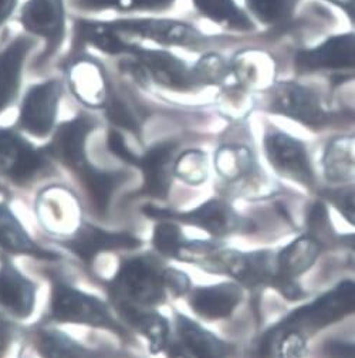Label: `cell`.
Here are the masks:
<instances>
[{"label":"cell","mask_w":355,"mask_h":358,"mask_svg":"<svg viewBox=\"0 0 355 358\" xmlns=\"http://www.w3.org/2000/svg\"><path fill=\"white\" fill-rule=\"evenodd\" d=\"M323 250V243L310 234L300 236L276 255L275 287L289 300L303 299L304 292L297 285V278L314 264Z\"/></svg>","instance_id":"obj_10"},{"label":"cell","mask_w":355,"mask_h":358,"mask_svg":"<svg viewBox=\"0 0 355 358\" xmlns=\"http://www.w3.org/2000/svg\"><path fill=\"white\" fill-rule=\"evenodd\" d=\"M129 56L140 63L148 83L152 81L175 93L196 92L191 66L173 53L164 49H145L138 44Z\"/></svg>","instance_id":"obj_12"},{"label":"cell","mask_w":355,"mask_h":358,"mask_svg":"<svg viewBox=\"0 0 355 358\" xmlns=\"http://www.w3.org/2000/svg\"><path fill=\"white\" fill-rule=\"evenodd\" d=\"M263 93L266 110L304 127L321 128L328 125L334 117L316 90L298 81H275Z\"/></svg>","instance_id":"obj_2"},{"label":"cell","mask_w":355,"mask_h":358,"mask_svg":"<svg viewBox=\"0 0 355 358\" xmlns=\"http://www.w3.org/2000/svg\"><path fill=\"white\" fill-rule=\"evenodd\" d=\"M338 242H340L342 246H345V248L351 249L352 252H355V234H349V235L340 236V238H338Z\"/></svg>","instance_id":"obj_42"},{"label":"cell","mask_w":355,"mask_h":358,"mask_svg":"<svg viewBox=\"0 0 355 358\" xmlns=\"http://www.w3.org/2000/svg\"><path fill=\"white\" fill-rule=\"evenodd\" d=\"M71 94L90 108H104L111 97V84L101 62L92 56L77 57L67 67Z\"/></svg>","instance_id":"obj_14"},{"label":"cell","mask_w":355,"mask_h":358,"mask_svg":"<svg viewBox=\"0 0 355 358\" xmlns=\"http://www.w3.org/2000/svg\"><path fill=\"white\" fill-rule=\"evenodd\" d=\"M195 10L209 22L228 30L247 33L256 29L250 16L235 0H191Z\"/></svg>","instance_id":"obj_25"},{"label":"cell","mask_w":355,"mask_h":358,"mask_svg":"<svg viewBox=\"0 0 355 358\" xmlns=\"http://www.w3.org/2000/svg\"><path fill=\"white\" fill-rule=\"evenodd\" d=\"M175 324L182 348L192 358H228L233 350L231 344L219 340L184 315H176Z\"/></svg>","instance_id":"obj_21"},{"label":"cell","mask_w":355,"mask_h":358,"mask_svg":"<svg viewBox=\"0 0 355 358\" xmlns=\"http://www.w3.org/2000/svg\"><path fill=\"white\" fill-rule=\"evenodd\" d=\"M232 76L243 88L266 90L275 83L276 67L272 57L261 50L247 49L231 60Z\"/></svg>","instance_id":"obj_22"},{"label":"cell","mask_w":355,"mask_h":358,"mask_svg":"<svg viewBox=\"0 0 355 358\" xmlns=\"http://www.w3.org/2000/svg\"><path fill=\"white\" fill-rule=\"evenodd\" d=\"M37 350L43 358H93L92 352L60 331H41Z\"/></svg>","instance_id":"obj_33"},{"label":"cell","mask_w":355,"mask_h":358,"mask_svg":"<svg viewBox=\"0 0 355 358\" xmlns=\"http://www.w3.org/2000/svg\"><path fill=\"white\" fill-rule=\"evenodd\" d=\"M144 212L151 217H161V219H171L182 222L185 225L196 227L215 238H224L232 235L239 231L242 227L240 216L236 210L224 199H210L196 209L184 213H175L171 210L157 209L148 206Z\"/></svg>","instance_id":"obj_13"},{"label":"cell","mask_w":355,"mask_h":358,"mask_svg":"<svg viewBox=\"0 0 355 358\" xmlns=\"http://www.w3.org/2000/svg\"><path fill=\"white\" fill-rule=\"evenodd\" d=\"M63 96V81L50 78L31 85L22 101L17 128L37 138L48 137L56 125L59 104Z\"/></svg>","instance_id":"obj_6"},{"label":"cell","mask_w":355,"mask_h":358,"mask_svg":"<svg viewBox=\"0 0 355 358\" xmlns=\"http://www.w3.org/2000/svg\"><path fill=\"white\" fill-rule=\"evenodd\" d=\"M175 148L173 143H161L151 147L140 158L137 166L144 173L143 194L158 199L166 198L173 175Z\"/></svg>","instance_id":"obj_17"},{"label":"cell","mask_w":355,"mask_h":358,"mask_svg":"<svg viewBox=\"0 0 355 358\" xmlns=\"http://www.w3.org/2000/svg\"><path fill=\"white\" fill-rule=\"evenodd\" d=\"M8 340H9V333L5 329V326L0 324V352H3V350L8 344Z\"/></svg>","instance_id":"obj_43"},{"label":"cell","mask_w":355,"mask_h":358,"mask_svg":"<svg viewBox=\"0 0 355 358\" xmlns=\"http://www.w3.org/2000/svg\"><path fill=\"white\" fill-rule=\"evenodd\" d=\"M175 5V0H77L75 6L81 10L119 13L132 12H165Z\"/></svg>","instance_id":"obj_31"},{"label":"cell","mask_w":355,"mask_h":358,"mask_svg":"<svg viewBox=\"0 0 355 358\" xmlns=\"http://www.w3.org/2000/svg\"><path fill=\"white\" fill-rule=\"evenodd\" d=\"M164 282L166 290H171L173 296H185L189 293L191 282L184 272L176 271V268H166L164 271Z\"/></svg>","instance_id":"obj_38"},{"label":"cell","mask_w":355,"mask_h":358,"mask_svg":"<svg viewBox=\"0 0 355 358\" xmlns=\"http://www.w3.org/2000/svg\"><path fill=\"white\" fill-rule=\"evenodd\" d=\"M173 175L189 185H201L208 179V158L201 150H187L173 162Z\"/></svg>","instance_id":"obj_34"},{"label":"cell","mask_w":355,"mask_h":358,"mask_svg":"<svg viewBox=\"0 0 355 358\" xmlns=\"http://www.w3.org/2000/svg\"><path fill=\"white\" fill-rule=\"evenodd\" d=\"M294 69L298 74L355 73V31L328 36L317 46L297 52Z\"/></svg>","instance_id":"obj_8"},{"label":"cell","mask_w":355,"mask_h":358,"mask_svg":"<svg viewBox=\"0 0 355 358\" xmlns=\"http://www.w3.org/2000/svg\"><path fill=\"white\" fill-rule=\"evenodd\" d=\"M355 313V282L342 280L327 293L321 294L312 303L298 307L293 313L276 324L268 334L264 336L260 344V351L266 352L270 341L280 333L296 331L304 336L314 334L316 331L331 326L344 317Z\"/></svg>","instance_id":"obj_1"},{"label":"cell","mask_w":355,"mask_h":358,"mask_svg":"<svg viewBox=\"0 0 355 358\" xmlns=\"http://www.w3.org/2000/svg\"><path fill=\"white\" fill-rule=\"evenodd\" d=\"M19 0H0V27L15 13Z\"/></svg>","instance_id":"obj_41"},{"label":"cell","mask_w":355,"mask_h":358,"mask_svg":"<svg viewBox=\"0 0 355 358\" xmlns=\"http://www.w3.org/2000/svg\"><path fill=\"white\" fill-rule=\"evenodd\" d=\"M77 172L80 173L81 182L94 209L100 213H106L114 191L125 181L126 176L122 172L99 171L88 164Z\"/></svg>","instance_id":"obj_29"},{"label":"cell","mask_w":355,"mask_h":358,"mask_svg":"<svg viewBox=\"0 0 355 358\" xmlns=\"http://www.w3.org/2000/svg\"><path fill=\"white\" fill-rule=\"evenodd\" d=\"M19 20L29 34L44 40L41 62L59 52L67 31L64 0H27Z\"/></svg>","instance_id":"obj_9"},{"label":"cell","mask_w":355,"mask_h":358,"mask_svg":"<svg viewBox=\"0 0 355 358\" xmlns=\"http://www.w3.org/2000/svg\"><path fill=\"white\" fill-rule=\"evenodd\" d=\"M323 166L328 181L347 182L355 179V136L330 141L324 151Z\"/></svg>","instance_id":"obj_27"},{"label":"cell","mask_w":355,"mask_h":358,"mask_svg":"<svg viewBox=\"0 0 355 358\" xmlns=\"http://www.w3.org/2000/svg\"><path fill=\"white\" fill-rule=\"evenodd\" d=\"M263 148L266 158L277 173L304 187H314L316 175L303 141L269 127L264 132Z\"/></svg>","instance_id":"obj_5"},{"label":"cell","mask_w":355,"mask_h":358,"mask_svg":"<svg viewBox=\"0 0 355 358\" xmlns=\"http://www.w3.org/2000/svg\"><path fill=\"white\" fill-rule=\"evenodd\" d=\"M301 0H245L249 13L261 24L279 27L287 24Z\"/></svg>","instance_id":"obj_30"},{"label":"cell","mask_w":355,"mask_h":358,"mask_svg":"<svg viewBox=\"0 0 355 358\" xmlns=\"http://www.w3.org/2000/svg\"><path fill=\"white\" fill-rule=\"evenodd\" d=\"M48 152L34 148L13 129H0V173L23 185L49 166Z\"/></svg>","instance_id":"obj_11"},{"label":"cell","mask_w":355,"mask_h":358,"mask_svg":"<svg viewBox=\"0 0 355 358\" xmlns=\"http://www.w3.org/2000/svg\"><path fill=\"white\" fill-rule=\"evenodd\" d=\"M121 316L134 326L150 341V348L154 354L165 351L169 345V324L155 311H145L128 303H117Z\"/></svg>","instance_id":"obj_24"},{"label":"cell","mask_w":355,"mask_h":358,"mask_svg":"<svg viewBox=\"0 0 355 358\" xmlns=\"http://www.w3.org/2000/svg\"><path fill=\"white\" fill-rule=\"evenodd\" d=\"M107 114V118L119 128H124L132 134H138L140 132V124L136 117V114L132 113V110L118 97H111L108 99L106 107L103 108Z\"/></svg>","instance_id":"obj_36"},{"label":"cell","mask_w":355,"mask_h":358,"mask_svg":"<svg viewBox=\"0 0 355 358\" xmlns=\"http://www.w3.org/2000/svg\"><path fill=\"white\" fill-rule=\"evenodd\" d=\"M80 259L90 263L103 250L136 249L141 246L140 239L124 232H107L92 225H84L75 236L66 243Z\"/></svg>","instance_id":"obj_19"},{"label":"cell","mask_w":355,"mask_h":358,"mask_svg":"<svg viewBox=\"0 0 355 358\" xmlns=\"http://www.w3.org/2000/svg\"><path fill=\"white\" fill-rule=\"evenodd\" d=\"M108 148L115 157H118L124 162L136 165V166L138 165L140 157H137L131 150H128V147H126V144H125V141H124V138H122L119 132L110 131V134H108Z\"/></svg>","instance_id":"obj_39"},{"label":"cell","mask_w":355,"mask_h":358,"mask_svg":"<svg viewBox=\"0 0 355 358\" xmlns=\"http://www.w3.org/2000/svg\"><path fill=\"white\" fill-rule=\"evenodd\" d=\"M30 36H17L0 52V113L10 107L20 92L26 59L33 48Z\"/></svg>","instance_id":"obj_16"},{"label":"cell","mask_w":355,"mask_h":358,"mask_svg":"<svg viewBox=\"0 0 355 358\" xmlns=\"http://www.w3.org/2000/svg\"><path fill=\"white\" fill-rule=\"evenodd\" d=\"M0 248L12 252L31 255L41 259H56L50 252L38 248L26 234L20 222L6 205L0 203Z\"/></svg>","instance_id":"obj_28"},{"label":"cell","mask_w":355,"mask_h":358,"mask_svg":"<svg viewBox=\"0 0 355 358\" xmlns=\"http://www.w3.org/2000/svg\"><path fill=\"white\" fill-rule=\"evenodd\" d=\"M36 287L17 268L3 260L0 267V304L13 316L26 319L31 315L36 301Z\"/></svg>","instance_id":"obj_20"},{"label":"cell","mask_w":355,"mask_h":358,"mask_svg":"<svg viewBox=\"0 0 355 358\" xmlns=\"http://www.w3.org/2000/svg\"><path fill=\"white\" fill-rule=\"evenodd\" d=\"M164 271L150 257H134L122 262L113 280L115 303L132 306H157L165 300Z\"/></svg>","instance_id":"obj_3"},{"label":"cell","mask_w":355,"mask_h":358,"mask_svg":"<svg viewBox=\"0 0 355 358\" xmlns=\"http://www.w3.org/2000/svg\"><path fill=\"white\" fill-rule=\"evenodd\" d=\"M231 76V60L217 53H206L191 66V77L196 92L203 87L222 85Z\"/></svg>","instance_id":"obj_32"},{"label":"cell","mask_w":355,"mask_h":358,"mask_svg":"<svg viewBox=\"0 0 355 358\" xmlns=\"http://www.w3.org/2000/svg\"><path fill=\"white\" fill-rule=\"evenodd\" d=\"M108 23L126 40L128 37H140L154 41L162 48L175 46L196 50L202 46H206L209 41V37L198 30L194 24L175 19L136 17L118 19Z\"/></svg>","instance_id":"obj_4"},{"label":"cell","mask_w":355,"mask_h":358,"mask_svg":"<svg viewBox=\"0 0 355 358\" xmlns=\"http://www.w3.org/2000/svg\"><path fill=\"white\" fill-rule=\"evenodd\" d=\"M242 300V289L236 283H220L196 287L189 293L188 303L196 315L206 320L228 319Z\"/></svg>","instance_id":"obj_18"},{"label":"cell","mask_w":355,"mask_h":358,"mask_svg":"<svg viewBox=\"0 0 355 358\" xmlns=\"http://www.w3.org/2000/svg\"><path fill=\"white\" fill-rule=\"evenodd\" d=\"M74 29L75 37L81 43L110 56H129L138 46L117 33L108 22L77 19Z\"/></svg>","instance_id":"obj_23"},{"label":"cell","mask_w":355,"mask_h":358,"mask_svg":"<svg viewBox=\"0 0 355 358\" xmlns=\"http://www.w3.org/2000/svg\"><path fill=\"white\" fill-rule=\"evenodd\" d=\"M321 195L338 209L347 222L355 227V184L324 189Z\"/></svg>","instance_id":"obj_37"},{"label":"cell","mask_w":355,"mask_h":358,"mask_svg":"<svg viewBox=\"0 0 355 358\" xmlns=\"http://www.w3.org/2000/svg\"><path fill=\"white\" fill-rule=\"evenodd\" d=\"M94 127V118L87 114H78L57 128L52 143L44 151L49 157L57 158L77 172L88 164L85 158V141Z\"/></svg>","instance_id":"obj_15"},{"label":"cell","mask_w":355,"mask_h":358,"mask_svg":"<svg viewBox=\"0 0 355 358\" xmlns=\"http://www.w3.org/2000/svg\"><path fill=\"white\" fill-rule=\"evenodd\" d=\"M52 317L61 323H81L121 333V327L114 322L101 300L63 283L53 286Z\"/></svg>","instance_id":"obj_7"},{"label":"cell","mask_w":355,"mask_h":358,"mask_svg":"<svg viewBox=\"0 0 355 358\" xmlns=\"http://www.w3.org/2000/svg\"><path fill=\"white\" fill-rule=\"evenodd\" d=\"M154 248L164 256L181 260L182 255L189 243L184 238V234L172 222H161L157 225L152 238Z\"/></svg>","instance_id":"obj_35"},{"label":"cell","mask_w":355,"mask_h":358,"mask_svg":"<svg viewBox=\"0 0 355 358\" xmlns=\"http://www.w3.org/2000/svg\"><path fill=\"white\" fill-rule=\"evenodd\" d=\"M215 169L226 182L236 184L253 178L257 171L252 151L243 145H222L215 152Z\"/></svg>","instance_id":"obj_26"},{"label":"cell","mask_w":355,"mask_h":358,"mask_svg":"<svg viewBox=\"0 0 355 358\" xmlns=\"http://www.w3.org/2000/svg\"><path fill=\"white\" fill-rule=\"evenodd\" d=\"M326 2L341 9L351 22V26L355 27V0H326Z\"/></svg>","instance_id":"obj_40"}]
</instances>
